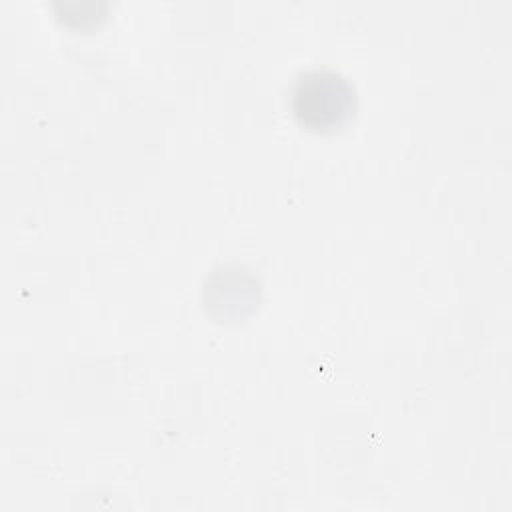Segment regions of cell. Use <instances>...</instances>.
I'll list each match as a JSON object with an SVG mask.
<instances>
[{
  "instance_id": "obj_1",
  "label": "cell",
  "mask_w": 512,
  "mask_h": 512,
  "mask_svg": "<svg viewBox=\"0 0 512 512\" xmlns=\"http://www.w3.org/2000/svg\"><path fill=\"white\" fill-rule=\"evenodd\" d=\"M296 120L314 132H334L356 112V92L346 76L332 68H312L296 76L290 90Z\"/></svg>"
}]
</instances>
